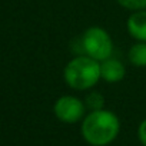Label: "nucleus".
<instances>
[{
  "label": "nucleus",
  "mask_w": 146,
  "mask_h": 146,
  "mask_svg": "<svg viewBox=\"0 0 146 146\" xmlns=\"http://www.w3.org/2000/svg\"><path fill=\"white\" fill-rule=\"evenodd\" d=\"M80 133L90 146H109L120 133V119L105 108L90 110L80 122Z\"/></svg>",
  "instance_id": "f257e3e1"
},
{
  "label": "nucleus",
  "mask_w": 146,
  "mask_h": 146,
  "mask_svg": "<svg viewBox=\"0 0 146 146\" xmlns=\"http://www.w3.org/2000/svg\"><path fill=\"white\" fill-rule=\"evenodd\" d=\"M64 83L78 92L93 89L100 80V62L88 54H76L63 69Z\"/></svg>",
  "instance_id": "f03ea898"
},
{
  "label": "nucleus",
  "mask_w": 146,
  "mask_h": 146,
  "mask_svg": "<svg viewBox=\"0 0 146 146\" xmlns=\"http://www.w3.org/2000/svg\"><path fill=\"white\" fill-rule=\"evenodd\" d=\"M80 54H88L98 62H102L113 54V39L110 33L100 26L88 27L79 37Z\"/></svg>",
  "instance_id": "7ed1b4c3"
},
{
  "label": "nucleus",
  "mask_w": 146,
  "mask_h": 146,
  "mask_svg": "<svg viewBox=\"0 0 146 146\" xmlns=\"http://www.w3.org/2000/svg\"><path fill=\"white\" fill-rule=\"evenodd\" d=\"M86 103L73 95H63L53 103V113L56 119L66 125H75L83 120L86 116Z\"/></svg>",
  "instance_id": "20e7f679"
},
{
  "label": "nucleus",
  "mask_w": 146,
  "mask_h": 146,
  "mask_svg": "<svg viewBox=\"0 0 146 146\" xmlns=\"http://www.w3.org/2000/svg\"><path fill=\"white\" fill-rule=\"evenodd\" d=\"M100 76L102 80L110 85L119 83L126 76V67L122 60L110 56L100 62Z\"/></svg>",
  "instance_id": "39448f33"
},
{
  "label": "nucleus",
  "mask_w": 146,
  "mask_h": 146,
  "mask_svg": "<svg viewBox=\"0 0 146 146\" xmlns=\"http://www.w3.org/2000/svg\"><path fill=\"white\" fill-rule=\"evenodd\" d=\"M126 29L135 42H146V9L132 12L127 17Z\"/></svg>",
  "instance_id": "423d86ee"
},
{
  "label": "nucleus",
  "mask_w": 146,
  "mask_h": 146,
  "mask_svg": "<svg viewBox=\"0 0 146 146\" xmlns=\"http://www.w3.org/2000/svg\"><path fill=\"white\" fill-rule=\"evenodd\" d=\"M127 60L133 67H146V42H135L127 50Z\"/></svg>",
  "instance_id": "0eeeda50"
},
{
  "label": "nucleus",
  "mask_w": 146,
  "mask_h": 146,
  "mask_svg": "<svg viewBox=\"0 0 146 146\" xmlns=\"http://www.w3.org/2000/svg\"><path fill=\"white\" fill-rule=\"evenodd\" d=\"M85 103H86V108L88 110H99V109H103L105 108V98L100 92H90L88 93L86 99H85Z\"/></svg>",
  "instance_id": "6e6552de"
},
{
  "label": "nucleus",
  "mask_w": 146,
  "mask_h": 146,
  "mask_svg": "<svg viewBox=\"0 0 146 146\" xmlns=\"http://www.w3.org/2000/svg\"><path fill=\"white\" fill-rule=\"evenodd\" d=\"M116 2L119 6H122L123 9L130 10V12L146 9V0H116Z\"/></svg>",
  "instance_id": "1a4fd4ad"
},
{
  "label": "nucleus",
  "mask_w": 146,
  "mask_h": 146,
  "mask_svg": "<svg viewBox=\"0 0 146 146\" xmlns=\"http://www.w3.org/2000/svg\"><path fill=\"white\" fill-rule=\"evenodd\" d=\"M137 139L142 146H146V119H143L137 126Z\"/></svg>",
  "instance_id": "9d476101"
}]
</instances>
